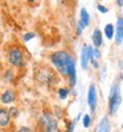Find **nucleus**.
Returning <instances> with one entry per match:
<instances>
[{
	"label": "nucleus",
	"instance_id": "nucleus-15",
	"mask_svg": "<svg viewBox=\"0 0 123 132\" xmlns=\"http://www.w3.org/2000/svg\"><path fill=\"white\" fill-rule=\"evenodd\" d=\"M82 123H83V127H85V128H89V127H90V123H91V118H90V115H83Z\"/></svg>",
	"mask_w": 123,
	"mask_h": 132
},
{
	"label": "nucleus",
	"instance_id": "nucleus-18",
	"mask_svg": "<svg viewBox=\"0 0 123 132\" xmlns=\"http://www.w3.org/2000/svg\"><path fill=\"white\" fill-rule=\"evenodd\" d=\"M8 114H9V116H17V110H16L15 107H11L9 111H8Z\"/></svg>",
	"mask_w": 123,
	"mask_h": 132
},
{
	"label": "nucleus",
	"instance_id": "nucleus-16",
	"mask_svg": "<svg viewBox=\"0 0 123 132\" xmlns=\"http://www.w3.org/2000/svg\"><path fill=\"white\" fill-rule=\"evenodd\" d=\"M58 94H60V99H62V101H65V99L68 98L69 90H68V89H60V90H58Z\"/></svg>",
	"mask_w": 123,
	"mask_h": 132
},
{
	"label": "nucleus",
	"instance_id": "nucleus-2",
	"mask_svg": "<svg viewBox=\"0 0 123 132\" xmlns=\"http://www.w3.org/2000/svg\"><path fill=\"white\" fill-rule=\"evenodd\" d=\"M122 103V96H120V85L115 83L113 85L109 95V112L110 115H115L118 108Z\"/></svg>",
	"mask_w": 123,
	"mask_h": 132
},
{
	"label": "nucleus",
	"instance_id": "nucleus-21",
	"mask_svg": "<svg viewBox=\"0 0 123 132\" xmlns=\"http://www.w3.org/2000/svg\"><path fill=\"white\" fill-rule=\"evenodd\" d=\"M74 124H75V122L69 123V126H68V131H66V132H73V131H74Z\"/></svg>",
	"mask_w": 123,
	"mask_h": 132
},
{
	"label": "nucleus",
	"instance_id": "nucleus-6",
	"mask_svg": "<svg viewBox=\"0 0 123 132\" xmlns=\"http://www.w3.org/2000/svg\"><path fill=\"white\" fill-rule=\"evenodd\" d=\"M37 79L42 83H49L50 79H53V71L49 70L48 68H42L37 73Z\"/></svg>",
	"mask_w": 123,
	"mask_h": 132
},
{
	"label": "nucleus",
	"instance_id": "nucleus-23",
	"mask_svg": "<svg viewBox=\"0 0 123 132\" xmlns=\"http://www.w3.org/2000/svg\"><path fill=\"white\" fill-rule=\"evenodd\" d=\"M7 79H12V71L11 70L7 71Z\"/></svg>",
	"mask_w": 123,
	"mask_h": 132
},
{
	"label": "nucleus",
	"instance_id": "nucleus-12",
	"mask_svg": "<svg viewBox=\"0 0 123 132\" xmlns=\"http://www.w3.org/2000/svg\"><path fill=\"white\" fill-rule=\"evenodd\" d=\"M9 114H8V111L7 110H4V108H2L0 110V127H4V126H7L8 123H9Z\"/></svg>",
	"mask_w": 123,
	"mask_h": 132
},
{
	"label": "nucleus",
	"instance_id": "nucleus-13",
	"mask_svg": "<svg viewBox=\"0 0 123 132\" xmlns=\"http://www.w3.org/2000/svg\"><path fill=\"white\" fill-rule=\"evenodd\" d=\"M80 15H81V23L85 25V27H89L90 25V15L87 13V11H86V8H81V12H80Z\"/></svg>",
	"mask_w": 123,
	"mask_h": 132
},
{
	"label": "nucleus",
	"instance_id": "nucleus-22",
	"mask_svg": "<svg viewBox=\"0 0 123 132\" xmlns=\"http://www.w3.org/2000/svg\"><path fill=\"white\" fill-rule=\"evenodd\" d=\"M19 132H32V131H30V128H28V127H21V128L19 129Z\"/></svg>",
	"mask_w": 123,
	"mask_h": 132
},
{
	"label": "nucleus",
	"instance_id": "nucleus-26",
	"mask_svg": "<svg viewBox=\"0 0 123 132\" xmlns=\"http://www.w3.org/2000/svg\"><path fill=\"white\" fill-rule=\"evenodd\" d=\"M122 7H123V4H122Z\"/></svg>",
	"mask_w": 123,
	"mask_h": 132
},
{
	"label": "nucleus",
	"instance_id": "nucleus-8",
	"mask_svg": "<svg viewBox=\"0 0 123 132\" xmlns=\"http://www.w3.org/2000/svg\"><path fill=\"white\" fill-rule=\"evenodd\" d=\"M89 61H90V53H89V46H87V45H83L82 52H81V66H82V69H83V70L87 69Z\"/></svg>",
	"mask_w": 123,
	"mask_h": 132
},
{
	"label": "nucleus",
	"instance_id": "nucleus-17",
	"mask_svg": "<svg viewBox=\"0 0 123 132\" xmlns=\"http://www.w3.org/2000/svg\"><path fill=\"white\" fill-rule=\"evenodd\" d=\"M98 11H99L101 13H107L109 12V9L105 5H102V4H98Z\"/></svg>",
	"mask_w": 123,
	"mask_h": 132
},
{
	"label": "nucleus",
	"instance_id": "nucleus-14",
	"mask_svg": "<svg viewBox=\"0 0 123 132\" xmlns=\"http://www.w3.org/2000/svg\"><path fill=\"white\" fill-rule=\"evenodd\" d=\"M114 33H115V30H114V25L113 24H107L105 27V36L109 40H111V38L114 37Z\"/></svg>",
	"mask_w": 123,
	"mask_h": 132
},
{
	"label": "nucleus",
	"instance_id": "nucleus-1",
	"mask_svg": "<svg viewBox=\"0 0 123 132\" xmlns=\"http://www.w3.org/2000/svg\"><path fill=\"white\" fill-rule=\"evenodd\" d=\"M72 61H74V58L70 56L68 52H56L54 54H52V63L57 68V70L62 74L68 77V69H69V65L72 63Z\"/></svg>",
	"mask_w": 123,
	"mask_h": 132
},
{
	"label": "nucleus",
	"instance_id": "nucleus-10",
	"mask_svg": "<svg viewBox=\"0 0 123 132\" xmlns=\"http://www.w3.org/2000/svg\"><path fill=\"white\" fill-rule=\"evenodd\" d=\"M97 132H110V120L109 118H102V120H101V123L98 126V129Z\"/></svg>",
	"mask_w": 123,
	"mask_h": 132
},
{
	"label": "nucleus",
	"instance_id": "nucleus-5",
	"mask_svg": "<svg viewBox=\"0 0 123 132\" xmlns=\"http://www.w3.org/2000/svg\"><path fill=\"white\" fill-rule=\"evenodd\" d=\"M42 123L45 127V132H57V126H56V120L52 115H42Z\"/></svg>",
	"mask_w": 123,
	"mask_h": 132
},
{
	"label": "nucleus",
	"instance_id": "nucleus-20",
	"mask_svg": "<svg viewBox=\"0 0 123 132\" xmlns=\"http://www.w3.org/2000/svg\"><path fill=\"white\" fill-rule=\"evenodd\" d=\"M85 28V25L81 23V20L80 21H78V35H81V33H82V29Z\"/></svg>",
	"mask_w": 123,
	"mask_h": 132
},
{
	"label": "nucleus",
	"instance_id": "nucleus-25",
	"mask_svg": "<svg viewBox=\"0 0 123 132\" xmlns=\"http://www.w3.org/2000/svg\"><path fill=\"white\" fill-rule=\"evenodd\" d=\"M0 132H3V129H2V128H0Z\"/></svg>",
	"mask_w": 123,
	"mask_h": 132
},
{
	"label": "nucleus",
	"instance_id": "nucleus-11",
	"mask_svg": "<svg viewBox=\"0 0 123 132\" xmlns=\"http://www.w3.org/2000/svg\"><path fill=\"white\" fill-rule=\"evenodd\" d=\"M15 99H16V95L12 90H7L2 95V102L3 103H12V102H15Z\"/></svg>",
	"mask_w": 123,
	"mask_h": 132
},
{
	"label": "nucleus",
	"instance_id": "nucleus-9",
	"mask_svg": "<svg viewBox=\"0 0 123 132\" xmlns=\"http://www.w3.org/2000/svg\"><path fill=\"white\" fill-rule=\"evenodd\" d=\"M91 38H93V44H94L95 48H99L101 45H102V32H101L98 28L94 29Z\"/></svg>",
	"mask_w": 123,
	"mask_h": 132
},
{
	"label": "nucleus",
	"instance_id": "nucleus-3",
	"mask_svg": "<svg viewBox=\"0 0 123 132\" xmlns=\"http://www.w3.org/2000/svg\"><path fill=\"white\" fill-rule=\"evenodd\" d=\"M8 60L13 66H20L23 62V52L21 49H12L8 53Z\"/></svg>",
	"mask_w": 123,
	"mask_h": 132
},
{
	"label": "nucleus",
	"instance_id": "nucleus-7",
	"mask_svg": "<svg viewBox=\"0 0 123 132\" xmlns=\"http://www.w3.org/2000/svg\"><path fill=\"white\" fill-rule=\"evenodd\" d=\"M115 42L117 45H120L123 42V17H119L117 20V27H115Z\"/></svg>",
	"mask_w": 123,
	"mask_h": 132
},
{
	"label": "nucleus",
	"instance_id": "nucleus-24",
	"mask_svg": "<svg viewBox=\"0 0 123 132\" xmlns=\"http://www.w3.org/2000/svg\"><path fill=\"white\" fill-rule=\"evenodd\" d=\"M117 4L118 5H122L123 4V0H117Z\"/></svg>",
	"mask_w": 123,
	"mask_h": 132
},
{
	"label": "nucleus",
	"instance_id": "nucleus-4",
	"mask_svg": "<svg viewBox=\"0 0 123 132\" xmlns=\"http://www.w3.org/2000/svg\"><path fill=\"white\" fill-rule=\"evenodd\" d=\"M87 103H89V107H90V111L94 112L95 108H97V89H95L94 85H90V87H89Z\"/></svg>",
	"mask_w": 123,
	"mask_h": 132
},
{
	"label": "nucleus",
	"instance_id": "nucleus-19",
	"mask_svg": "<svg viewBox=\"0 0 123 132\" xmlns=\"http://www.w3.org/2000/svg\"><path fill=\"white\" fill-rule=\"evenodd\" d=\"M33 37H35V33H27V35H24V40L25 41H29Z\"/></svg>",
	"mask_w": 123,
	"mask_h": 132
}]
</instances>
